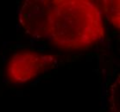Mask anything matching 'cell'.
Instances as JSON below:
<instances>
[{
	"mask_svg": "<svg viewBox=\"0 0 120 112\" xmlns=\"http://www.w3.org/2000/svg\"><path fill=\"white\" fill-rule=\"evenodd\" d=\"M100 8L88 0H54L48 38L64 49H84L105 37Z\"/></svg>",
	"mask_w": 120,
	"mask_h": 112,
	"instance_id": "1",
	"label": "cell"
},
{
	"mask_svg": "<svg viewBox=\"0 0 120 112\" xmlns=\"http://www.w3.org/2000/svg\"><path fill=\"white\" fill-rule=\"evenodd\" d=\"M57 63V58L35 51L14 54L7 64V77L11 82L22 85L50 71Z\"/></svg>",
	"mask_w": 120,
	"mask_h": 112,
	"instance_id": "2",
	"label": "cell"
},
{
	"mask_svg": "<svg viewBox=\"0 0 120 112\" xmlns=\"http://www.w3.org/2000/svg\"><path fill=\"white\" fill-rule=\"evenodd\" d=\"M54 1L28 0L21 6L18 15L22 29L34 38H48L49 21Z\"/></svg>",
	"mask_w": 120,
	"mask_h": 112,
	"instance_id": "3",
	"label": "cell"
},
{
	"mask_svg": "<svg viewBox=\"0 0 120 112\" xmlns=\"http://www.w3.org/2000/svg\"><path fill=\"white\" fill-rule=\"evenodd\" d=\"M101 12L111 24L119 30L120 28V1L119 0H105L101 2Z\"/></svg>",
	"mask_w": 120,
	"mask_h": 112,
	"instance_id": "4",
	"label": "cell"
}]
</instances>
